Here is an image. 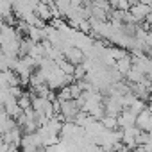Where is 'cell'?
Returning a JSON list of instances; mask_svg holds the SVG:
<instances>
[{"label":"cell","mask_w":152,"mask_h":152,"mask_svg":"<svg viewBox=\"0 0 152 152\" xmlns=\"http://www.w3.org/2000/svg\"><path fill=\"white\" fill-rule=\"evenodd\" d=\"M127 11L132 15L134 22H136V23H140L141 20H145L147 16H150V4L136 2V4H131V7H129Z\"/></svg>","instance_id":"1"},{"label":"cell","mask_w":152,"mask_h":152,"mask_svg":"<svg viewBox=\"0 0 152 152\" xmlns=\"http://www.w3.org/2000/svg\"><path fill=\"white\" fill-rule=\"evenodd\" d=\"M134 125L140 129V131H152V116H150V107L147 106L143 111H140L138 115H136V122H134Z\"/></svg>","instance_id":"2"},{"label":"cell","mask_w":152,"mask_h":152,"mask_svg":"<svg viewBox=\"0 0 152 152\" xmlns=\"http://www.w3.org/2000/svg\"><path fill=\"white\" fill-rule=\"evenodd\" d=\"M34 13L43 20V22H50V9H48V4H45V2H38V6H36V9H34Z\"/></svg>","instance_id":"3"}]
</instances>
